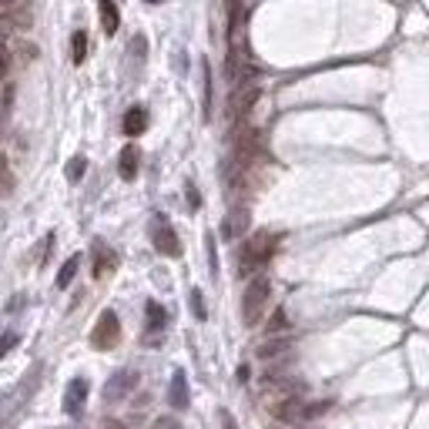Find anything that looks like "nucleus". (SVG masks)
<instances>
[{"mask_svg": "<svg viewBox=\"0 0 429 429\" xmlns=\"http://www.w3.org/2000/svg\"><path fill=\"white\" fill-rule=\"evenodd\" d=\"M268 295H272V282L265 275H255L248 282V289H245V299H241V319H245V326H255L262 312H265L268 305Z\"/></svg>", "mask_w": 429, "mask_h": 429, "instance_id": "nucleus-1", "label": "nucleus"}, {"mask_svg": "<svg viewBox=\"0 0 429 429\" xmlns=\"http://www.w3.org/2000/svg\"><path fill=\"white\" fill-rule=\"evenodd\" d=\"M275 235L272 231H255L248 245H245V252H241V272L248 275V272H258V268L265 265L272 252H275Z\"/></svg>", "mask_w": 429, "mask_h": 429, "instance_id": "nucleus-2", "label": "nucleus"}, {"mask_svg": "<svg viewBox=\"0 0 429 429\" xmlns=\"http://www.w3.org/2000/svg\"><path fill=\"white\" fill-rule=\"evenodd\" d=\"M118 339H121V322H118V316L108 309V312H101L98 326L91 328V345H94V349H114Z\"/></svg>", "mask_w": 429, "mask_h": 429, "instance_id": "nucleus-3", "label": "nucleus"}, {"mask_svg": "<svg viewBox=\"0 0 429 429\" xmlns=\"http://www.w3.org/2000/svg\"><path fill=\"white\" fill-rule=\"evenodd\" d=\"M151 241H154V248H158L161 255H168V258H178V255H181V241H178L175 228L168 225L164 218H154V225H151Z\"/></svg>", "mask_w": 429, "mask_h": 429, "instance_id": "nucleus-4", "label": "nucleus"}, {"mask_svg": "<svg viewBox=\"0 0 429 429\" xmlns=\"http://www.w3.org/2000/svg\"><path fill=\"white\" fill-rule=\"evenodd\" d=\"M88 379H71L67 382V392H64V413L67 416H81V409L88 403Z\"/></svg>", "mask_w": 429, "mask_h": 429, "instance_id": "nucleus-5", "label": "nucleus"}, {"mask_svg": "<svg viewBox=\"0 0 429 429\" xmlns=\"http://www.w3.org/2000/svg\"><path fill=\"white\" fill-rule=\"evenodd\" d=\"M138 386V372H131V369H125V372H118V376L104 386V403H121L127 392Z\"/></svg>", "mask_w": 429, "mask_h": 429, "instance_id": "nucleus-6", "label": "nucleus"}, {"mask_svg": "<svg viewBox=\"0 0 429 429\" xmlns=\"http://www.w3.org/2000/svg\"><path fill=\"white\" fill-rule=\"evenodd\" d=\"M258 101V88L255 84H239L235 94H231V104H228V114H231V121H239L245 114L252 111V104Z\"/></svg>", "mask_w": 429, "mask_h": 429, "instance_id": "nucleus-7", "label": "nucleus"}, {"mask_svg": "<svg viewBox=\"0 0 429 429\" xmlns=\"http://www.w3.org/2000/svg\"><path fill=\"white\" fill-rule=\"evenodd\" d=\"M0 13H4L13 27H30V24H34L30 0H0Z\"/></svg>", "mask_w": 429, "mask_h": 429, "instance_id": "nucleus-8", "label": "nucleus"}, {"mask_svg": "<svg viewBox=\"0 0 429 429\" xmlns=\"http://www.w3.org/2000/svg\"><path fill=\"white\" fill-rule=\"evenodd\" d=\"M138 164H141V151L135 144H127L125 151H121V158H118V175L125 178V181H135L138 178Z\"/></svg>", "mask_w": 429, "mask_h": 429, "instance_id": "nucleus-9", "label": "nucleus"}, {"mask_svg": "<svg viewBox=\"0 0 429 429\" xmlns=\"http://www.w3.org/2000/svg\"><path fill=\"white\" fill-rule=\"evenodd\" d=\"M168 403L175 406V409H185V406H188V379H185V372H175V376H171Z\"/></svg>", "mask_w": 429, "mask_h": 429, "instance_id": "nucleus-10", "label": "nucleus"}, {"mask_svg": "<svg viewBox=\"0 0 429 429\" xmlns=\"http://www.w3.org/2000/svg\"><path fill=\"white\" fill-rule=\"evenodd\" d=\"M144 127H148V111H144V108H127V114H125V135L127 138L144 135Z\"/></svg>", "mask_w": 429, "mask_h": 429, "instance_id": "nucleus-11", "label": "nucleus"}, {"mask_svg": "<svg viewBox=\"0 0 429 429\" xmlns=\"http://www.w3.org/2000/svg\"><path fill=\"white\" fill-rule=\"evenodd\" d=\"M114 265H118V255L104 245H94V278H104Z\"/></svg>", "mask_w": 429, "mask_h": 429, "instance_id": "nucleus-12", "label": "nucleus"}, {"mask_svg": "<svg viewBox=\"0 0 429 429\" xmlns=\"http://www.w3.org/2000/svg\"><path fill=\"white\" fill-rule=\"evenodd\" d=\"M101 27H104V34H114L121 27V13H118L114 0H101Z\"/></svg>", "mask_w": 429, "mask_h": 429, "instance_id": "nucleus-13", "label": "nucleus"}, {"mask_svg": "<svg viewBox=\"0 0 429 429\" xmlns=\"http://www.w3.org/2000/svg\"><path fill=\"white\" fill-rule=\"evenodd\" d=\"M77 268H81V255H71V258L61 265V272H57V289H67V285L74 282Z\"/></svg>", "mask_w": 429, "mask_h": 429, "instance_id": "nucleus-14", "label": "nucleus"}, {"mask_svg": "<svg viewBox=\"0 0 429 429\" xmlns=\"http://www.w3.org/2000/svg\"><path fill=\"white\" fill-rule=\"evenodd\" d=\"M289 349H292V339H268L265 345H258V355L262 359H275V355L289 353Z\"/></svg>", "mask_w": 429, "mask_h": 429, "instance_id": "nucleus-15", "label": "nucleus"}, {"mask_svg": "<svg viewBox=\"0 0 429 429\" xmlns=\"http://www.w3.org/2000/svg\"><path fill=\"white\" fill-rule=\"evenodd\" d=\"M71 57H74V64L88 61V34L84 30H74V38H71Z\"/></svg>", "mask_w": 429, "mask_h": 429, "instance_id": "nucleus-16", "label": "nucleus"}, {"mask_svg": "<svg viewBox=\"0 0 429 429\" xmlns=\"http://www.w3.org/2000/svg\"><path fill=\"white\" fill-rule=\"evenodd\" d=\"M144 312H148V328H151V332H161L164 328V309L158 302H148V309H144Z\"/></svg>", "mask_w": 429, "mask_h": 429, "instance_id": "nucleus-17", "label": "nucleus"}, {"mask_svg": "<svg viewBox=\"0 0 429 429\" xmlns=\"http://www.w3.org/2000/svg\"><path fill=\"white\" fill-rule=\"evenodd\" d=\"M245 225H248V214H245V212H235L231 218H228L225 235H228V239H239L241 231H245Z\"/></svg>", "mask_w": 429, "mask_h": 429, "instance_id": "nucleus-18", "label": "nucleus"}, {"mask_svg": "<svg viewBox=\"0 0 429 429\" xmlns=\"http://www.w3.org/2000/svg\"><path fill=\"white\" fill-rule=\"evenodd\" d=\"M11 67H13V51L4 44V40H0V81L11 74Z\"/></svg>", "mask_w": 429, "mask_h": 429, "instance_id": "nucleus-19", "label": "nucleus"}, {"mask_svg": "<svg viewBox=\"0 0 429 429\" xmlns=\"http://www.w3.org/2000/svg\"><path fill=\"white\" fill-rule=\"evenodd\" d=\"M202 74H205V118L212 114V71L208 64H202Z\"/></svg>", "mask_w": 429, "mask_h": 429, "instance_id": "nucleus-20", "label": "nucleus"}, {"mask_svg": "<svg viewBox=\"0 0 429 429\" xmlns=\"http://www.w3.org/2000/svg\"><path fill=\"white\" fill-rule=\"evenodd\" d=\"M285 328H289V322H285V312L278 309L275 316L268 319V336H278V332H285Z\"/></svg>", "mask_w": 429, "mask_h": 429, "instance_id": "nucleus-21", "label": "nucleus"}, {"mask_svg": "<svg viewBox=\"0 0 429 429\" xmlns=\"http://www.w3.org/2000/svg\"><path fill=\"white\" fill-rule=\"evenodd\" d=\"M84 168H88V161H84V158H71V164H67V178H71V181H81Z\"/></svg>", "mask_w": 429, "mask_h": 429, "instance_id": "nucleus-22", "label": "nucleus"}, {"mask_svg": "<svg viewBox=\"0 0 429 429\" xmlns=\"http://www.w3.org/2000/svg\"><path fill=\"white\" fill-rule=\"evenodd\" d=\"M191 309H195V316H198V319L208 316V312H205V302H202V292H198V289L191 292Z\"/></svg>", "mask_w": 429, "mask_h": 429, "instance_id": "nucleus-23", "label": "nucleus"}, {"mask_svg": "<svg viewBox=\"0 0 429 429\" xmlns=\"http://www.w3.org/2000/svg\"><path fill=\"white\" fill-rule=\"evenodd\" d=\"M13 345H17V336H13V332H7V336H0V359H4V355L11 353Z\"/></svg>", "mask_w": 429, "mask_h": 429, "instance_id": "nucleus-24", "label": "nucleus"}, {"mask_svg": "<svg viewBox=\"0 0 429 429\" xmlns=\"http://www.w3.org/2000/svg\"><path fill=\"white\" fill-rule=\"evenodd\" d=\"M151 429H181V426H178L175 419H168V416H161V419H154V426H151Z\"/></svg>", "mask_w": 429, "mask_h": 429, "instance_id": "nucleus-25", "label": "nucleus"}, {"mask_svg": "<svg viewBox=\"0 0 429 429\" xmlns=\"http://www.w3.org/2000/svg\"><path fill=\"white\" fill-rule=\"evenodd\" d=\"M0 185H11V171H7V161H4V154H0Z\"/></svg>", "mask_w": 429, "mask_h": 429, "instance_id": "nucleus-26", "label": "nucleus"}, {"mask_svg": "<svg viewBox=\"0 0 429 429\" xmlns=\"http://www.w3.org/2000/svg\"><path fill=\"white\" fill-rule=\"evenodd\" d=\"M222 423H225V429H235V419H231V413H222Z\"/></svg>", "mask_w": 429, "mask_h": 429, "instance_id": "nucleus-27", "label": "nucleus"}, {"mask_svg": "<svg viewBox=\"0 0 429 429\" xmlns=\"http://www.w3.org/2000/svg\"><path fill=\"white\" fill-rule=\"evenodd\" d=\"M151 4H158V0H151Z\"/></svg>", "mask_w": 429, "mask_h": 429, "instance_id": "nucleus-28", "label": "nucleus"}]
</instances>
